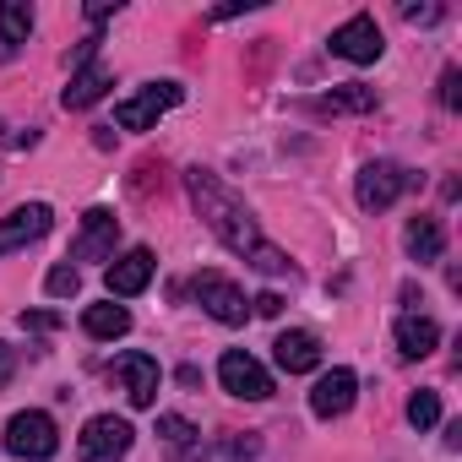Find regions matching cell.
<instances>
[{"instance_id": "cell-1", "label": "cell", "mask_w": 462, "mask_h": 462, "mask_svg": "<svg viewBox=\"0 0 462 462\" xmlns=\"http://www.w3.org/2000/svg\"><path fill=\"white\" fill-rule=\"evenodd\" d=\"M185 190H190V201H196V212H201V223L212 228V235L235 251V256H245L251 267H262V273H273V278H283V273H294V262H289V251H278L262 228H256V217H251V207L228 190L212 169H190L185 174Z\"/></svg>"}, {"instance_id": "cell-2", "label": "cell", "mask_w": 462, "mask_h": 462, "mask_svg": "<svg viewBox=\"0 0 462 462\" xmlns=\"http://www.w3.org/2000/svg\"><path fill=\"white\" fill-rule=\"evenodd\" d=\"M408 185H413V174H408L402 163L375 158V163H365V169H359V180H354V201H359L365 212H386Z\"/></svg>"}, {"instance_id": "cell-3", "label": "cell", "mask_w": 462, "mask_h": 462, "mask_svg": "<svg viewBox=\"0 0 462 462\" xmlns=\"http://www.w3.org/2000/svg\"><path fill=\"white\" fill-rule=\"evenodd\" d=\"M6 451H12V457H28V462L55 457V451H60V430H55V419L39 413V408L12 413V424H6Z\"/></svg>"}, {"instance_id": "cell-4", "label": "cell", "mask_w": 462, "mask_h": 462, "mask_svg": "<svg viewBox=\"0 0 462 462\" xmlns=\"http://www.w3.org/2000/svg\"><path fill=\"white\" fill-rule=\"evenodd\" d=\"M190 300H196L212 321H223V327H245V316H251L245 294L228 283L223 273H196V278H190Z\"/></svg>"}, {"instance_id": "cell-5", "label": "cell", "mask_w": 462, "mask_h": 462, "mask_svg": "<svg viewBox=\"0 0 462 462\" xmlns=\"http://www.w3.org/2000/svg\"><path fill=\"white\" fill-rule=\"evenodd\" d=\"M131 440H136V430H131L125 419L93 413V419L82 424V435H77V451H82V462H120V457L131 451Z\"/></svg>"}, {"instance_id": "cell-6", "label": "cell", "mask_w": 462, "mask_h": 462, "mask_svg": "<svg viewBox=\"0 0 462 462\" xmlns=\"http://www.w3.org/2000/svg\"><path fill=\"white\" fill-rule=\"evenodd\" d=\"M180 98H185L180 82H152V88H142L136 98H125V104L115 109V125H120V131H152Z\"/></svg>"}, {"instance_id": "cell-7", "label": "cell", "mask_w": 462, "mask_h": 462, "mask_svg": "<svg viewBox=\"0 0 462 462\" xmlns=\"http://www.w3.org/2000/svg\"><path fill=\"white\" fill-rule=\"evenodd\" d=\"M217 381H223V392H228V397H245V402L273 397V375H267V370H262V359H251L245 348H228V354L217 359Z\"/></svg>"}, {"instance_id": "cell-8", "label": "cell", "mask_w": 462, "mask_h": 462, "mask_svg": "<svg viewBox=\"0 0 462 462\" xmlns=\"http://www.w3.org/2000/svg\"><path fill=\"white\" fill-rule=\"evenodd\" d=\"M115 240H120V217L109 207H93L82 217V235L71 245V262H115Z\"/></svg>"}, {"instance_id": "cell-9", "label": "cell", "mask_w": 462, "mask_h": 462, "mask_svg": "<svg viewBox=\"0 0 462 462\" xmlns=\"http://www.w3.org/2000/svg\"><path fill=\"white\" fill-rule=\"evenodd\" d=\"M381 50H386V39H381L375 17H348V23L332 33V55H343V60H354V66H375Z\"/></svg>"}, {"instance_id": "cell-10", "label": "cell", "mask_w": 462, "mask_h": 462, "mask_svg": "<svg viewBox=\"0 0 462 462\" xmlns=\"http://www.w3.org/2000/svg\"><path fill=\"white\" fill-rule=\"evenodd\" d=\"M115 375H120V386H125L131 408H152V402H158L163 370H158V359H152V354H120V359H115Z\"/></svg>"}, {"instance_id": "cell-11", "label": "cell", "mask_w": 462, "mask_h": 462, "mask_svg": "<svg viewBox=\"0 0 462 462\" xmlns=\"http://www.w3.org/2000/svg\"><path fill=\"white\" fill-rule=\"evenodd\" d=\"M50 217H55V212H50L44 201H28V207L6 212V217H0V256H12V251L44 240V235H50Z\"/></svg>"}, {"instance_id": "cell-12", "label": "cell", "mask_w": 462, "mask_h": 462, "mask_svg": "<svg viewBox=\"0 0 462 462\" xmlns=\"http://www.w3.org/2000/svg\"><path fill=\"white\" fill-rule=\"evenodd\" d=\"M354 392H359V375L354 370H327L321 381H316V392H310V413L316 419H343L348 408H354Z\"/></svg>"}, {"instance_id": "cell-13", "label": "cell", "mask_w": 462, "mask_h": 462, "mask_svg": "<svg viewBox=\"0 0 462 462\" xmlns=\"http://www.w3.org/2000/svg\"><path fill=\"white\" fill-rule=\"evenodd\" d=\"M104 283H109V294H115V300L142 294V289L152 283V251H147V245H136V251L115 256V262H109V273H104Z\"/></svg>"}, {"instance_id": "cell-14", "label": "cell", "mask_w": 462, "mask_h": 462, "mask_svg": "<svg viewBox=\"0 0 462 462\" xmlns=\"http://www.w3.org/2000/svg\"><path fill=\"white\" fill-rule=\"evenodd\" d=\"M273 359H278V370H289V375H310V370L321 365V343H316V332H278Z\"/></svg>"}, {"instance_id": "cell-15", "label": "cell", "mask_w": 462, "mask_h": 462, "mask_svg": "<svg viewBox=\"0 0 462 462\" xmlns=\"http://www.w3.org/2000/svg\"><path fill=\"white\" fill-rule=\"evenodd\" d=\"M435 343H440V327H435L430 316H402V321H397V354H402V359H424Z\"/></svg>"}, {"instance_id": "cell-16", "label": "cell", "mask_w": 462, "mask_h": 462, "mask_svg": "<svg viewBox=\"0 0 462 462\" xmlns=\"http://www.w3.org/2000/svg\"><path fill=\"white\" fill-rule=\"evenodd\" d=\"M402 245H408V256L413 262H440V251H446V235H440V223L435 217H413L408 223V235H402Z\"/></svg>"}, {"instance_id": "cell-17", "label": "cell", "mask_w": 462, "mask_h": 462, "mask_svg": "<svg viewBox=\"0 0 462 462\" xmlns=\"http://www.w3.org/2000/svg\"><path fill=\"white\" fill-rule=\"evenodd\" d=\"M104 93H109V71H104V66H77V71H71V88H66L60 98H66V109H88V104H98Z\"/></svg>"}, {"instance_id": "cell-18", "label": "cell", "mask_w": 462, "mask_h": 462, "mask_svg": "<svg viewBox=\"0 0 462 462\" xmlns=\"http://www.w3.org/2000/svg\"><path fill=\"white\" fill-rule=\"evenodd\" d=\"M82 332H88V337H98V343H115V337H125V332H131V310H125V305H88Z\"/></svg>"}, {"instance_id": "cell-19", "label": "cell", "mask_w": 462, "mask_h": 462, "mask_svg": "<svg viewBox=\"0 0 462 462\" xmlns=\"http://www.w3.org/2000/svg\"><path fill=\"white\" fill-rule=\"evenodd\" d=\"M28 33H33V6L28 0H0V44L17 50L28 44Z\"/></svg>"}, {"instance_id": "cell-20", "label": "cell", "mask_w": 462, "mask_h": 462, "mask_svg": "<svg viewBox=\"0 0 462 462\" xmlns=\"http://www.w3.org/2000/svg\"><path fill=\"white\" fill-rule=\"evenodd\" d=\"M158 435H163V446H169L174 457H190V451L201 446V430H196L190 419H180V413H163V419H158Z\"/></svg>"}, {"instance_id": "cell-21", "label": "cell", "mask_w": 462, "mask_h": 462, "mask_svg": "<svg viewBox=\"0 0 462 462\" xmlns=\"http://www.w3.org/2000/svg\"><path fill=\"white\" fill-rule=\"evenodd\" d=\"M316 109L321 115H365V109H375V93L370 88H343V93H327Z\"/></svg>"}, {"instance_id": "cell-22", "label": "cell", "mask_w": 462, "mask_h": 462, "mask_svg": "<svg viewBox=\"0 0 462 462\" xmlns=\"http://www.w3.org/2000/svg\"><path fill=\"white\" fill-rule=\"evenodd\" d=\"M408 424H413V430L440 424V397H435V392H413V397H408Z\"/></svg>"}, {"instance_id": "cell-23", "label": "cell", "mask_w": 462, "mask_h": 462, "mask_svg": "<svg viewBox=\"0 0 462 462\" xmlns=\"http://www.w3.org/2000/svg\"><path fill=\"white\" fill-rule=\"evenodd\" d=\"M44 289H50L55 300H71V294L82 289V273H77V267H50V278H44Z\"/></svg>"}, {"instance_id": "cell-24", "label": "cell", "mask_w": 462, "mask_h": 462, "mask_svg": "<svg viewBox=\"0 0 462 462\" xmlns=\"http://www.w3.org/2000/svg\"><path fill=\"white\" fill-rule=\"evenodd\" d=\"M440 104H446V109H462V71H457V66L440 71Z\"/></svg>"}, {"instance_id": "cell-25", "label": "cell", "mask_w": 462, "mask_h": 462, "mask_svg": "<svg viewBox=\"0 0 462 462\" xmlns=\"http://www.w3.org/2000/svg\"><path fill=\"white\" fill-rule=\"evenodd\" d=\"M23 327H28V332H55V327H60V316H55V310H28V316H23Z\"/></svg>"}, {"instance_id": "cell-26", "label": "cell", "mask_w": 462, "mask_h": 462, "mask_svg": "<svg viewBox=\"0 0 462 462\" xmlns=\"http://www.w3.org/2000/svg\"><path fill=\"white\" fill-rule=\"evenodd\" d=\"M12 375H17V348L0 343V386H12Z\"/></svg>"}, {"instance_id": "cell-27", "label": "cell", "mask_w": 462, "mask_h": 462, "mask_svg": "<svg viewBox=\"0 0 462 462\" xmlns=\"http://www.w3.org/2000/svg\"><path fill=\"white\" fill-rule=\"evenodd\" d=\"M251 310H256V316H278V310H283V300L267 289V294H256V300H251Z\"/></svg>"}, {"instance_id": "cell-28", "label": "cell", "mask_w": 462, "mask_h": 462, "mask_svg": "<svg viewBox=\"0 0 462 462\" xmlns=\"http://www.w3.org/2000/svg\"><path fill=\"white\" fill-rule=\"evenodd\" d=\"M402 17H408V23H435L440 6H402Z\"/></svg>"}]
</instances>
